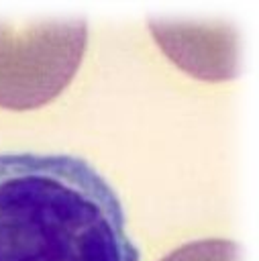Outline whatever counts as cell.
Returning <instances> with one entry per match:
<instances>
[{
	"mask_svg": "<svg viewBox=\"0 0 259 261\" xmlns=\"http://www.w3.org/2000/svg\"><path fill=\"white\" fill-rule=\"evenodd\" d=\"M149 29L163 53L184 71L206 82L239 75V33L232 22L151 20Z\"/></svg>",
	"mask_w": 259,
	"mask_h": 261,
	"instance_id": "obj_3",
	"label": "cell"
},
{
	"mask_svg": "<svg viewBox=\"0 0 259 261\" xmlns=\"http://www.w3.org/2000/svg\"><path fill=\"white\" fill-rule=\"evenodd\" d=\"M0 261H139L114 188L82 157L0 153Z\"/></svg>",
	"mask_w": 259,
	"mask_h": 261,
	"instance_id": "obj_1",
	"label": "cell"
},
{
	"mask_svg": "<svg viewBox=\"0 0 259 261\" xmlns=\"http://www.w3.org/2000/svg\"><path fill=\"white\" fill-rule=\"evenodd\" d=\"M88 43L86 20L0 22V108L35 110L73 80Z\"/></svg>",
	"mask_w": 259,
	"mask_h": 261,
	"instance_id": "obj_2",
	"label": "cell"
},
{
	"mask_svg": "<svg viewBox=\"0 0 259 261\" xmlns=\"http://www.w3.org/2000/svg\"><path fill=\"white\" fill-rule=\"evenodd\" d=\"M161 261H239V245L228 239H204L177 247Z\"/></svg>",
	"mask_w": 259,
	"mask_h": 261,
	"instance_id": "obj_4",
	"label": "cell"
}]
</instances>
